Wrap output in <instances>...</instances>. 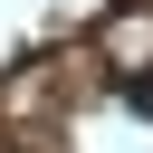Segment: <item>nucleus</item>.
<instances>
[{
  "label": "nucleus",
  "instance_id": "1",
  "mask_svg": "<svg viewBox=\"0 0 153 153\" xmlns=\"http://www.w3.org/2000/svg\"><path fill=\"white\" fill-rule=\"evenodd\" d=\"M124 105H134V115H153V67H143V76H124Z\"/></svg>",
  "mask_w": 153,
  "mask_h": 153
}]
</instances>
